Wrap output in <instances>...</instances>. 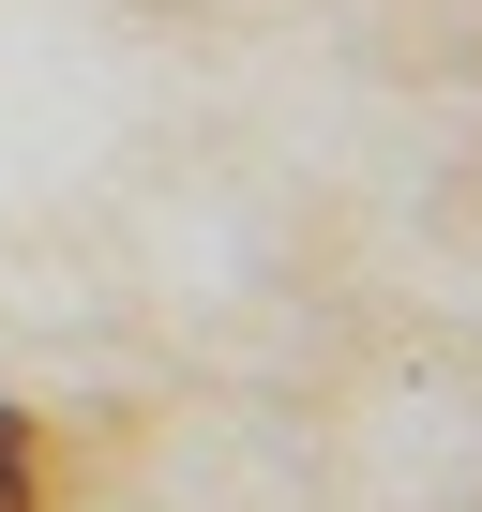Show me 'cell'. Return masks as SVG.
I'll return each mask as SVG.
<instances>
[{
  "label": "cell",
  "instance_id": "cell-1",
  "mask_svg": "<svg viewBox=\"0 0 482 512\" xmlns=\"http://www.w3.org/2000/svg\"><path fill=\"white\" fill-rule=\"evenodd\" d=\"M0 512H46V467H31V422L0 407Z\"/></svg>",
  "mask_w": 482,
  "mask_h": 512
}]
</instances>
